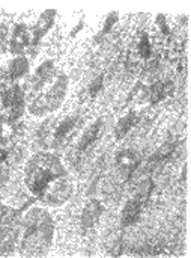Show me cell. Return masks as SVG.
Wrapping results in <instances>:
<instances>
[{"mask_svg":"<svg viewBox=\"0 0 191 258\" xmlns=\"http://www.w3.org/2000/svg\"><path fill=\"white\" fill-rule=\"evenodd\" d=\"M65 168L60 160L51 154H36L32 157L26 166V184L29 190L38 198L44 194V190L57 178L65 177Z\"/></svg>","mask_w":191,"mask_h":258,"instance_id":"obj_1","label":"cell"},{"mask_svg":"<svg viewBox=\"0 0 191 258\" xmlns=\"http://www.w3.org/2000/svg\"><path fill=\"white\" fill-rule=\"evenodd\" d=\"M53 224L50 216L42 210L30 213L23 237V251L26 255H44L50 248Z\"/></svg>","mask_w":191,"mask_h":258,"instance_id":"obj_2","label":"cell"},{"mask_svg":"<svg viewBox=\"0 0 191 258\" xmlns=\"http://www.w3.org/2000/svg\"><path fill=\"white\" fill-rule=\"evenodd\" d=\"M66 89H68V79H66V76H60L45 94H42L36 100H33V103L30 106V112L33 115L42 116V115H47V113L56 110L65 100Z\"/></svg>","mask_w":191,"mask_h":258,"instance_id":"obj_3","label":"cell"},{"mask_svg":"<svg viewBox=\"0 0 191 258\" xmlns=\"http://www.w3.org/2000/svg\"><path fill=\"white\" fill-rule=\"evenodd\" d=\"M71 194H72V186L66 180V175H65V177L54 180L44 190V194L39 197V200H42L44 203H47L50 206H59V204H63L71 197Z\"/></svg>","mask_w":191,"mask_h":258,"instance_id":"obj_4","label":"cell"},{"mask_svg":"<svg viewBox=\"0 0 191 258\" xmlns=\"http://www.w3.org/2000/svg\"><path fill=\"white\" fill-rule=\"evenodd\" d=\"M0 98H2L3 107L8 110L9 119H17L21 116L24 110V95L20 86L14 85L11 88H3L0 91Z\"/></svg>","mask_w":191,"mask_h":258,"instance_id":"obj_5","label":"cell"},{"mask_svg":"<svg viewBox=\"0 0 191 258\" xmlns=\"http://www.w3.org/2000/svg\"><path fill=\"white\" fill-rule=\"evenodd\" d=\"M149 192H151V189H149V190H143V189H142V192H139V195H137L136 198L130 200V201L125 204V207H124V210H122V216H121V224H122V227H130V225H133V224L139 219L140 212H142V209H143L145 201L148 200Z\"/></svg>","mask_w":191,"mask_h":258,"instance_id":"obj_6","label":"cell"},{"mask_svg":"<svg viewBox=\"0 0 191 258\" xmlns=\"http://www.w3.org/2000/svg\"><path fill=\"white\" fill-rule=\"evenodd\" d=\"M54 17H56L54 9H47L39 15V18H38V21H36V24L33 27V38H32L33 45H36L42 39V36L51 29V26L54 23Z\"/></svg>","mask_w":191,"mask_h":258,"instance_id":"obj_7","label":"cell"},{"mask_svg":"<svg viewBox=\"0 0 191 258\" xmlns=\"http://www.w3.org/2000/svg\"><path fill=\"white\" fill-rule=\"evenodd\" d=\"M30 42V33L27 30V27L24 24H18L14 29L12 38H11V51L14 54H18L21 51H24V48L29 45Z\"/></svg>","mask_w":191,"mask_h":258,"instance_id":"obj_8","label":"cell"},{"mask_svg":"<svg viewBox=\"0 0 191 258\" xmlns=\"http://www.w3.org/2000/svg\"><path fill=\"white\" fill-rule=\"evenodd\" d=\"M101 213H103V206H101V203L97 201V200L90 201V203L84 207V210H83V215H81V227H83L84 230L92 228V227L100 221Z\"/></svg>","mask_w":191,"mask_h":258,"instance_id":"obj_9","label":"cell"},{"mask_svg":"<svg viewBox=\"0 0 191 258\" xmlns=\"http://www.w3.org/2000/svg\"><path fill=\"white\" fill-rule=\"evenodd\" d=\"M116 162H118V165H119V168H121V171L124 172L125 177H130L134 172L136 166L139 165V159L133 151L119 153L118 157H116Z\"/></svg>","mask_w":191,"mask_h":258,"instance_id":"obj_10","label":"cell"},{"mask_svg":"<svg viewBox=\"0 0 191 258\" xmlns=\"http://www.w3.org/2000/svg\"><path fill=\"white\" fill-rule=\"evenodd\" d=\"M101 128H103V119H98L97 122H93L92 125H89L87 130L84 132L80 144H78V151H84L87 147H90L97 141V138L100 136Z\"/></svg>","mask_w":191,"mask_h":258,"instance_id":"obj_11","label":"cell"},{"mask_svg":"<svg viewBox=\"0 0 191 258\" xmlns=\"http://www.w3.org/2000/svg\"><path fill=\"white\" fill-rule=\"evenodd\" d=\"M53 70H54V68H53V62H51V60H47V62H44L42 65H39L38 70H36V73H35V76H33V79H32L33 88H35V89L41 88V86L51 77Z\"/></svg>","mask_w":191,"mask_h":258,"instance_id":"obj_12","label":"cell"},{"mask_svg":"<svg viewBox=\"0 0 191 258\" xmlns=\"http://www.w3.org/2000/svg\"><path fill=\"white\" fill-rule=\"evenodd\" d=\"M172 91H173V86H172L170 82H157V83L151 88V91H149L151 103L155 104V103L161 101L164 97L170 95Z\"/></svg>","mask_w":191,"mask_h":258,"instance_id":"obj_13","label":"cell"},{"mask_svg":"<svg viewBox=\"0 0 191 258\" xmlns=\"http://www.w3.org/2000/svg\"><path fill=\"white\" fill-rule=\"evenodd\" d=\"M137 119H139V118H137V115H136L134 112H131V113L125 115L124 118H121L119 122L116 124V128H115V136H116V139H122V138L136 125Z\"/></svg>","mask_w":191,"mask_h":258,"instance_id":"obj_14","label":"cell"},{"mask_svg":"<svg viewBox=\"0 0 191 258\" xmlns=\"http://www.w3.org/2000/svg\"><path fill=\"white\" fill-rule=\"evenodd\" d=\"M29 70V62L26 57L23 56H17L15 59H12V62L9 63V77L12 80L23 77Z\"/></svg>","mask_w":191,"mask_h":258,"instance_id":"obj_15","label":"cell"},{"mask_svg":"<svg viewBox=\"0 0 191 258\" xmlns=\"http://www.w3.org/2000/svg\"><path fill=\"white\" fill-rule=\"evenodd\" d=\"M75 124H77V118H75V116H69V118L63 119V121L57 125V128H56V132H54V142H56V144H60V142L71 133V130L75 127Z\"/></svg>","mask_w":191,"mask_h":258,"instance_id":"obj_16","label":"cell"},{"mask_svg":"<svg viewBox=\"0 0 191 258\" xmlns=\"http://www.w3.org/2000/svg\"><path fill=\"white\" fill-rule=\"evenodd\" d=\"M139 51H140V56L148 59L151 56V44H149V38L146 33L142 35L140 38V42H139Z\"/></svg>","mask_w":191,"mask_h":258,"instance_id":"obj_17","label":"cell"},{"mask_svg":"<svg viewBox=\"0 0 191 258\" xmlns=\"http://www.w3.org/2000/svg\"><path fill=\"white\" fill-rule=\"evenodd\" d=\"M173 150H175V145L173 144H166L155 156H154V159L152 160H155L157 163H160V162H163V160H166L172 153H173Z\"/></svg>","mask_w":191,"mask_h":258,"instance_id":"obj_18","label":"cell"},{"mask_svg":"<svg viewBox=\"0 0 191 258\" xmlns=\"http://www.w3.org/2000/svg\"><path fill=\"white\" fill-rule=\"evenodd\" d=\"M116 21H118V12H110V14H109V17L106 18V23H104V26H103L101 32H100L98 39H100L101 36L107 35V32H110V29L113 27V24H115Z\"/></svg>","mask_w":191,"mask_h":258,"instance_id":"obj_19","label":"cell"},{"mask_svg":"<svg viewBox=\"0 0 191 258\" xmlns=\"http://www.w3.org/2000/svg\"><path fill=\"white\" fill-rule=\"evenodd\" d=\"M103 80H104V76H98V77L90 83V86H89V94H90V97H95V95L101 91V88H103Z\"/></svg>","mask_w":191,"mask_h":258,"instance_id":"obj_20","label":"cell"},{"mask_svg":"<svg viewBox=\"0 0 191 258\" xmlns=\"http://www.w3.org/2000/svg\"><path fill=\"white\" fill-rule=\"evenodd\" d=\"M157 21H158V24H160L163 33H164V35H169V33H170V29H169V26H167V23H166V17H164L163 14H160V15L157 17Z\"/></svg>","mask_w":191,"mask_h":258,"instance_id":"obj_21","label":"cell"},{"mask_svg":"<svg viewBox=\"0 0 191 258\" xmlns=\"http://www.w3.org/2000/svg\"><path fill=\"white\" fill-rule=\"evenodd\" d=\"M8 157V153L5 151V150H0V163L2 162H5V159Z\"/></svg>","mask_w":191,"mask_h":258,"instance_id":"obj_22","label":"cell"},{"mask_svg":"<svg viewBox=\"0 0 191 258\" xmlns=\"http://www.w3.org/2000/svg\"><path fill=\"white\" fill-rule=\"evenodd\" d=\"M81 27H83V21H80V23H78V26H77V27H75V29H74V30H72L71 33H72V35H75V33H77V32H78V30H80Z\"/></svg>","mask_w":191,"mask_h":258,"instance_id":"obj_23","label":"cell"},{"mask_svg":"<svg viewBox=\"0 0 191 258\" xmlns=\"http://www.w3.org/2000/svg\"><path fill=\"white\" fill-rule=\"evenodd\" d=\"M0 74H2V70H0Z\"/></svg>","mask_w":191,"mask_h":258,"instance_id":"obj_24","label":"cell"}]
</instances>
